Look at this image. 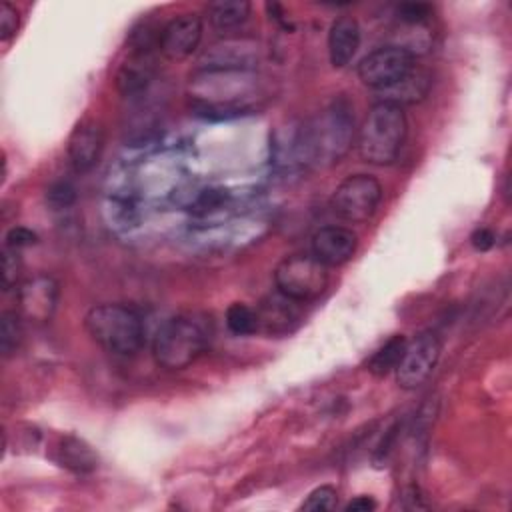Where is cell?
Wrapping results in <instances>:
<instances>
[{
    "label": "cell",
    "instance_id": "6da1fadb",
    "mask_svg": "<svg viewBox=\"0 0 512 512\" xmlns=\"http://www.w3.org/2000/svg\"><path fill=\"white\" fill-rule=\"evenodd\" d=\"M354 136V116L340 100L306 120L294 138L296 160L304 166H330L350 150Z\"/></svg>",
    "mask_w": 512,
    "mask_h": 512
},
{
    "label": "cell",
    "instance_id": "7a4b0ae2",
    "mask_svg": "<svg viewBox=\"0 0 512 512\" xmlns=\"http://www.w3.org/2000/svg\"><path fill=\"white\" fill-rule=\"evenodd\" d=\"M212 328L206 316L186 312L168 318L152 340V356L166 370H184L208 348Z\"/></svg>",
    "mask_w": 512,
    "mask_h": 512
},
{
    "label": "cell",
    "instance_id": "3957f363",
    "mask_svg": "<svg viewBox=\"0 0 512 512\" xmlns=\"http://www.w3.org/2000/svg\"><path fill=\"white\" fill-rule=\"evenodd\" d=\"M88 336L106 352L132 356L144 346V324L140 314L124 304H96L84 316Z\"/></svg>",
    "mask_w": 512,
    "mask_h": 512
},
{
    "label": "cell",
    "instance_id": "277c9868",
    "mask_svg": "<svg viewBox=\"0 0 512 512\" xmlns=\"http://www.w3.org/2000/svg\"><path fill=\"white\" fill-rule=\"evenodd\" d=\"M408 122L402 106L376 102L358 130V154L364 162L386 166L392 164L406 140Z\"/></svg>",
    "mask_w": 512,
    "mask_h": 512
},
{
    "label": "cell",
    "instance_id": "5b68a950",
    "mask_svg": "<svg viewBox=\"0 0 512 512\" xmlns=\"http://www.w3.org/2000/svg\"><path fill=\"white\" fill-rule=\"evenodd\" d=\"M274 284L288 300L312 302L328 288V268L312 254H292L274 268Z\"/></svg>",
    "mask_w": 512,
    "mask_h": 512
},
{
    "label": "cell",
    "instance_id": "8992f818",
    "mask_svg": "<svg viewBox=\"0 0 512 512\" xmlns=\"http://www.w3.org/2000/svg\"><path fill=\"white\" fill-rule=\"evenodd\" d=\"M380 200L382 186L374 176L352 174L336 186L330 206L346 222H366L376 214Z\"/></svg>",
    "mask_w": 512,
    "mask_h": 512
},
{
    "label": "cell",
    "instance_id": "52a82bcc",
    "mask_svg": "<svg viewBox=\"0 0 512 512\" xmlns=\"http://www.w3.org/2000/svg\"><path fill=\"white\" fill-rule=\"evenodd\" d=\"M442 352L440 338L432 332H420L406 342L404 354L396 366V382L404 390L420 388L434 372Z\"/></svg>",
    "mask_w": 512,
    "mask_h": 512
},
{
    "label": "cell",
    "instance_id": "ba28073f",
    "mask_svg": "<svg viewBox=\"0 0 512 512\" xmlns=\"http://www.w3.org/2000/svg\"><path fill=\"white\" fill-rule=\"evenodd\" d=\"M414 54L404 46H380L358 64V78L378 92L394 86L414 68Z\"/></svg>",
    "mask_w": 512,
    "mask_h": 512
},
{
    "label": "cell",
    "instance_id": "9c48e42d",
    "mask_svg": "<svg viewBox=\"0 0 512 512\" xmlns=\"http://www.w3.org/2000/svg\"><path fill=\"white\" fill-rule=\"evenodd\" d=\"M18 314L32 322H48L58 306L60 284L48 274H36L18 286Z\"/></svg>",
    "mask_w": 512,
    "mask_h": 512
},
{
    "label": "cell",
    "instance_id": "30bf717a",
    "mask_svg": "<svg viewBox=\"0 0 512 512\" xmlns=\"http://www.w3.org/2000/svg\"><path fill=\"white\" fill-rule=\"evenodd\" d=\"M202 40V18L198 14L186 12L174 16L162 26L160 32V54L168 60L180 62L188 58Z\"/></svg>",
    "mask_w": 512,
    "mask_h": 512
},
{
    "label": "cell",
    "instance_id": "8fae6325",
    "mask_svg": "<svg viewBox=\"0 0 512 512\" xmlns=\"http://www.w3.org/2000/svg\"><path fill=\"white\" fill-rule=\"evenodd\" d=\"M104 150V128L94 118L80 120L68 136V160L74 172H90Z\"/></svg>",
    "mask_w": 512,
    "mask_h": 512
},
{
    "label": "cell",
    "instance_id": "7c38bea8",
    "mask_svg": "<svg viewBox=\"0 0 512 512\" xmlns=\"http://www.w3.org/2000/svg\"><path fill=\"white\" fill-rule=\"evenodd\" d=\"M258 44L246 38H228L210 46L200 58V70H254Z\"/></svg>",
    "mask_w": 512,
    "mask_h": 512
},
{
    "label": "cell",
    "instance_id": "4fadbf2b",
    "mask_svg": "<svg viewBox=\"0 0 512 512\" xmlns=\"http://www.w3.org/2000/svg\"><path fill=\"white\" fill-rule=\"evenodd\" d=\"M358 248V238L352 230L342 226H324L314 232L310 240V254L326 268L346 264Z\"/></svg>",
    "mask_w": 512,
    "mask_h": 512
},
{
    "label": "cell",
    "instance_id": "5bb4252c",
    "mask_svg": "<svg viewBox=\"0 0 512 512\" xmlns=\"http://www.w3.org/2000/svg\"><path fill=\"white\" fill-rule=\"evenodd\" d=\"M154 72H156L154 52L130 50V56L120 64L116 72V88L126 98L142 96L150 86V82L154 80Z\"/></svg>",
    "mask_w": 512,
    "mask_h": 512
},
{
    "label": "cell",
    "instance_id": "9a60e30c",
    "mask_svg": "<svg viewBox=\"0 0 512 512\" xmlns=\"http://www.w3.org/2000/svg\"><path fill=\"white\" fill-rule=\"evenodd\" d=\"M360 46V24L354 16H338L328 30V58L334 68H344L352 62Z\"/></svg>",
    "mask_w": 512,
    "mask_h": 512
},
{
    "label": "cell",
    "instance_id": "2e32d148",
    "mask_svg": "<svg viewBox=\"0 0 512 512\" xmlns=\"http://www.w3.org/2000/svg\"><path fill=\"white\" fill-rule=\"evenodd\" d=\"M52 458L56 460V464L74 474H90L98 468L96 452L82 438L72 434L58 438Z\"/></svg>",
    "mask_w": 512,
    "mask_h": 512
},
{
    "label": "cell",
    "instance_id": "e0dca14e",
    "mask_svg": "<svg viewBox=\"0 0 512 512\" xmlns=\"http://www.w3.org/2000/svg\"><path fill=\"white\" fill-rule=\"evenodd\" d=\"M294 300H288L278 292L276 298L264 300L256 308V330H264L268 334H282L290 332V324L298 320Z\"/></svg>",
    "mask_w": 512,
    "mask_h": 512
},
{
    "label": "cell",
    "instance_id": "ac0fdd59",
    "mask_svg": "<svg viewBox=\"0 0 512 512\" xmlns=\"http://www.w3.org/2000/svg\"><path fill=\"white\" fill-rule=\"evenodd\" d=\"M430 88V76L420 70V68H412L402 80H398L394 86L382 90V100L380 102H390L396 106L402 104H414L420 102Z\"/></svg>",
    "mask_w": 512,
    "mask_h": 512
},
{
    "label": "cell",
    "instance_id": "d6986e66",
    "mask_svg": "<svg viewBox=\"0 0 512 512\" xmlns=\"http://www.w3.org/2000/svg\"><path fill=\"white\" fill-rule=\"evenodd\" d=\"M248 14H250V2L246 0H218L206 6L208 22L212 24V28L220 32L240 26L242 22H246Z\"/></svg>",
    "mask_w": 512,
    "mask_h": 512
},
{
    "label": "cell",
    "instance_id": "ffe728a7",
    "mask_svg": "<svg viewBox=\"0 0 512 512\" xmlns=\"http://www.w3.org/2000/svg\"><path fill=\"white\" fill-rule=\"evenodd\" d=\"M406 336L402 334H396L392 336L390 340H386L368 360V372L374 374V376H386L388 372L396 370L402 354H404V348H406Z\"/></svg>",
    "mask_w": 512,
    "mask_h": 512
},
{
    "label": "cell",
    "instance_id": "44dd1931",
    "mask_svg": "<svg viewBox=\"0 0 512 512\" xmlns=\"http://www.w3.org/2000/svg\"><path fill=\"white\" fill-rule=\"evenodd\" d=\"M22 342V324L20 314L2 312L0 316V350L4 356H10L18 350Z\"/></svg>",
    "mask_w": 512,
    "mask_h": 512
},
{
    "label": "cell",
    "instance_id": "7402d4cb",
    "mask_svg": "<svg viewBox=\"0 0 512 512\" xmlns=\"http://www.w3.org/2000/svg\"><path fill=\"white\" fill-rule=\"evenodd\" d=\"M226 326L230 328L232 334H238V336L256 332V310H252L242 302H234L226 310Z\"/></svg>",
    "mask_w": 512,
    "mask_h": 512
},
{
    "label": "cell",
    "instance_id": "603a6c76",
    "mask_svg": "<svg viewBox=\"0 0 512 512\" xmlns=\"http://www.w3.org/2000/svg\"><path fill=\"white\" fill-rule=\"evenodd\" d=\"M338 504V492L334 486L330 484H324V486H318L314 488L306 500L300 504V510H306V512H328V510H334Z\"/></svg>",
    "mask_w": 512,
    "mask_h": 512
},
{
    "label": "cell",
    "instance_id": "cb8c5ba5",
    "mask_svg": "<svg viewBox=\"0 0 512 512\" xmlns=\"http://www.w3.org/2000/svg\"><path fill=\"white\" fill-rule=\"evenodd\" d=\"M20 270H22V264H20L18 250L6 246L2 252V288L4 290H10L16 286L20 278Z\"/></svg>",
    "mask_w": 512,
    "mask_h": 512
},
{
    "label": "cell",
    "instance_id": "d4e9b609",
    "mask_svg": "<svg viewBox=\"0 0 512 512\" xmlns=\"http://www.w3.org/2000/svg\"><path fill=\"white\" fill-rule=\"evenodd\" d=\"M74 200H76V188L66 180H58L50 184V188L46 190V202L56 210L68 208Z\"/></svg>",
    "mask_w": 512,
    "mask_h": 512
},
{
    "label": "cell",
    "instance_id": "484cf974",
    "mask_svg": "<svg viewBox=\"0 0 512 512\" xmlns=\"http://www.w3.org/2000/svg\"><path fill=\"white\" fill-rule=\"evenodd\" d=\"M20 26V14L10 2L0 4V40L6 44L10 42Z\"/></svg>",
    "mask_w": 512,
    "mask_h": 512
},
{
    "label": "cell",
    "instance_id": "4316f807",
    "mask_svg": "<svg viewBox=\"0 0 512 512\" xmlns=\"http://www.w3.org/2000/svg\"><path fill=\"white\" fill-rule=\"evenodd\" d=\"M432 8L422 2H406L398 6V18L406 24H422L430 18Z\"/></svg>",
    "mask_w": 512,
    "mask_h": 512
},
{
    "label": "cell",
    "instance_id": "83f0119b",
    "mask_svg": "<svg viewBox=\"0 0 512 512\" xmlns=\"http://www.w3.org/2000/svg\"><path fill=\"white\" fill-rule=\"evenodd\" d=\"M36 240H38V236L30 228H24V226H14L6 234V246L14 248V250L32 246V244H36Z\"/></svg>",
    "mask_w": 512,
    "mask_h": 512
},
{
    "label": "cell",
    "instance_id": "f1b7e54d",
    "mask_svg": "<svg viewBox=\"0 0 512 512\" xmlns=\"http://www.w3.org/2000/svg\"><path fill=\"white\" fill-rule=\"evenodd\" d=\"M470 240H472V246H474L476 250L486 252V250H490V248L494 246L496 236H494V232L488 230V228H476V230L472 232Z\"/></svg>",
    "mask_w": 512,
    "mask_h": 512
},
{
    "label": "cell",
    "instance_id": "f546056e",
    "mask_svg": "<svg viewBox=\"0 0 512 512\" xmlns=\"http://www.w3.org/2000/svg\"><path fill=\"white\" fill-rule=\"evenodd\" d=\"M374 508H376V502H374L372 498H368V496H358V498L350 500L344 510H346V512H368V510H374Z\"/></svg>",
    "mask_w": 512,
    "mask_h": 512
}]
</instances>
